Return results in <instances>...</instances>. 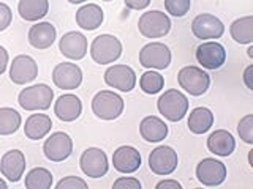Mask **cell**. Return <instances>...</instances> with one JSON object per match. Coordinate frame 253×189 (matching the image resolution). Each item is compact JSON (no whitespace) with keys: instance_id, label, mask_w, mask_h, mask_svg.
Listing matches in <instances>:
<instances>
[{"instance_id":"obj_33","label":"cell","mask_w":253,"mask_h":189,"mask_svg":"<svg viewBox=\"0 0 253 189\" xmlns=\"http://www.w3.org/2000/svg\"><path fill=\"white\" fill-rule=\"evenodd\" d=\"M237 131H239V136L245 144H253V115L252 114L245 115L239 122Z\"/></svg>"},{"instance_id":"obj_14","label":"cell","mask_w":253,"mask_h":189,"mask_svg":"<svg viewBox=\"0 0 253 189\" xmlns=\"http://www.w3.org/2000/svg\"><path fill=\"white\" fill-rule=\"evenodd\" d=\"M38 76L37 62L29 55H18L14 57L10 66V79L18 85L29 84L35 81Z\"/></svg>"},{"instance_id":"obj_6","label":"cell","mask_w":253,"mask_h":189,"mask_svg":"<svg viewBox=\"0 0 253 189\" xmlns=\"http://www.w3.org/2000/svg\"><path fill=\"white\" fill-rule=\"evenodd\" d=\"M138 27L142 36L146 38H162L169 33L171 21L166 13L152 10L144 13L138 21Z\"/></svg>"},{"instance_id":"obj_16","label":"cell","mask_w":253,"mask_h":189,"mask_svg":"<svg viewBox=\"0 0 253 189\" xmlns=\"http://www.w3.org/2000/svg\"><path fill=\"white\" fill-rule=\"evenodd\" d=\"M52 81L62 90H75L83 82V71L75 63H59L52 71Z\"/></svg>"},{"instance_id":"obj_1","label":"cell","mask_w":253,"mask_h":189,"mask_svg":"<svg viewBox=\"0 0 253 189\" xmlns=\"http://www.w3.org/2000/svg\"><path fill=\"white\" fill-rule=\"evenodd\" d=\"M52 99H54V92L46 84H37L27 87L18 96L19 106L26 110H46L51 107Z\"/></svg>"},{"instance_id":"obj_4","label":"cell","mask_w":253,"mask_h":189,"mask_svg":"<svg viewBox=\"0 0 253 189\" xmlns=\"http://www.w3.org/2000/svg\"><path fill=\"white\" fill-rule=\"evenodd\" d=\"M122 54V44L121 41L113 35H98L92 41L90 46V55L95 63L100 65H108V63L116 62Z\"/></svg>"},{"instance_id":"obj_42","label":"cell","mask_w":253,"mask_h":189,"mask_svg":"<svg viewBox=\"0 0 253 189\" xmlns=\"http://www.w3.org/2000/svg\"><path fill=\"white\" fill-rule=\"evenodd\" d=\"M70 3H73V5H76V3H83V2H87V0H68Z\"/></svg>"},{"instance_id":"obj_27","label":"cell","mask_w":253,"mask_h":189,"mask_svg":"<svg viewBox=\"0 0 253 189\" xmlns=\"http://www.w3.org/2000/svg\"><path fill=\"white\" fill-rule=\"evenodd\" d=\"M187 125H188V129L193 134H204L212 128L213 114L208 107H196L190 112Z\"/></svg>"},{"instance_id":"obj_13","label":"cell","mask_w":253,"mask_h":189,"mask_svg":"<svg viewBox=\"0 0 253 189\" xmlns=\"http://www.w3.org/2000/svg\"><path fill=\"white\" fill-rule=\"evenodd\" d=\"M196 177L206 186H218L226 178V167L221 161L206 158L196 165Z\"/></svg>"},{"instance_id":"obj_36","label":"cell","mask_w":253,"mask_h":189,"mask_svg":"<svg viewBox=\"0 0 253 189\" xmlns=\"http://www.w3.org/2000/svg\"><path fill=\"white\" fill-rule=\"evenodd\" d=\"M114 188H131V189H141V183L136 178H119L117 181H114Z\"/></svg>"},{"instance_id":"obj_19","label":"cell","mask_w":253,"mask_h":189,"mask_svg":"<svg viewBox=\"0 0 253 189\" xmlns=\"http://www.w3.org/2000/svg\"><path fill=\"white\" fill-rule=\"evenodd\" d=\"M114 169L121 173H133L141 167V155L134 147H119L113 155Z\"/></svg>"},{"instance_id":"obj_23","label":"cell","mask_w":253,"mask_h":189,"mask_svg":"<svg viewBox=\"0 0 253 189\" xmlns=\"http://www.w3.org/2000/svg\"><path fill=\"white\" fill-rule=\"evenodd\" d=\"M139 132L144 140L147 142H160L168 136V126L162 120V118L149 115L142 118L139 125Z\"/></svg>"},{"instance_id":"obj_2","label":"cell","mask_w":253,"mask_h":189,"mask_svg":"<svg viewBox=\"0 0 253 189\" xmlns=\"http://www.w3.org/2000/svg\"><path fill=\"white\" fill-rule=\"evenodd\" d=\"M158 112L171 122H179L185 117L188 110V99L179 90L165 92L157 101Z\"/></svg>"},{"instance_id":"obj_12","label":"cell","mask_w":253,"mask_h":189,"mask_svg":"<svg viewBox=\"0 0 253 189\" xmlns=\"http://www.w3.org/2000/svg\"><path fill=\"white\" fill-rule=\"evenodd\" d=\"M196 60L206 69H218L226 60V51L217 41L203 43L196 49Z\"/></svg>"},{"instance_id":"obj_11","label":"cell","mask_w":253,"mask_h":189,"mask_svg":"<svg viewBox=\"0 0 253 189\" xmlns=\"http://www.w3.org/2000/svg\"><path fill=\"white\" fill-rule=\"evenodd\" d=\"M192 32L200 39H217L223 35L225 26L217 16L213 14H198L192 22Z\"/></svg>"},{"instance_id":"obj_30","label":"cell","mask_w":253,"mask_h":189,"mask_svg":"<svg viewBox=\"0 0 253 189\" xmlns=\"http://www.w3.org/2000/svg\"><path fill=\"white\" fill-rule=\"evenodd\" d=\"M52 185V173L44 167L32 169L26 177L27 189H49Z\"/></svg>"},{"instance_id":"obj_41","label":"cell","mask_w":253,"mask_h":189,"mask_svg":"<svg viewBox=\"0 0 253 189\" xmlns=\"http://www.w3.org/2000/svg\"><path fill=\"white\" fill-rule=\"evenodd\" d=\"M8 185H6V181H3L2 178H0V189H6Z\"/></svg>"},{"instance_id":"obj_40","label":"cell","mask_w":253,"mask_h":189,"mask_svg":"<svg viewBox=\"0 0 253 189\" xmlns=\"http://www.w3.org/2000/svg\"><path fill=\"white\" fill-rule=\"evenodd\" d=\"M253 71V66H249L247 69H245V74H244V81H245V84H247V87L250 90H253V84L250 82V73Z\"/></svg>"},{"instance_id":"obj_38","label":"cell","mask_w":253,"mask_h":189,"mask_svg":"<svg viewBox=\"0 0 253 189\" xmlns=\"http://www.w3.org/2000/svg\"><path fill=\"white\" fill-rule=\"evenodd\" d=\"M6 65H8V52L3 46H0V74L5 73Z\"/></svg>"},{"instance_id":"obj_31","label":"cell","mask_w":253,"mask_h":189,"mask_svg":"<svg viewBox=\"0 0 253 189\" xmlns=\"http://www.w3.org/2000/svg\"><path fill=\"white\" fill-rule=\"evenodd\" d=\"M139 87L144 93L155 94L162 92V89L165 87V77L160 73H157V71H146L139 79Z\"/></svg>"},{"instance_id":"obj_43","label":"cell","mask_w":253,"mask_h":189,"mask_svg":"<svg viewBox=\"0 0 253 189\" xmlns=\"http://www.w3.org/2000/svg\"><path fill=\"white\" fill-rule=\"evenodd\" d=\"M103 2H111V0H103Z\"/></svg>"},{"instance_id":"obj_29","label":"cell","mask_w":253,"mask_h":189,"mask_svg":"<svg viewBox=\"0 0 253 189\" xmlns=\"http://www.w3.org/2000/svg\"><path fill=\"white\" fill-rule=\"evenodd\" d=\"M21 115L11 107H0V136H10L19 129Z\"/></svg>"},{"instance_id":"obj_21","label":"cell","mask_w":253,"mask_h":189,"mask_svg":"<svg viewBox=\"0 0 253 189\" xmlns=\"http://www.w3.org/2000/svg\"><path fill=\"white\" fill-rule=\"evenodd\" d=\"M55 27L51 22H38L29 30V43L35 49H47L55 41Z\"/></svg>"},{"instance_id":"obj_39","label":"cell","mask_w":253,"mask_h":189,"mask_svg":"<svg viewBox=\"0 0 253 189\" xmlns=\"http://www.w3.org/2000/svg\"><path fill=\"white\" fill-rule=\"evenodd\" d=\"M162 188H172V189H180V183L176 180H165V181H160V183L157 185V189H162Z\"/></svg>"},{"instance_id":"obj_32","label":"cell","mask_w":253,"mask_h":189,"mask_svg":"<svg viewBox=\"0 0 253 189\" xmlns=\"http://www.w3.org/2000/svg\"><path fill=\"white\" fill-rule=\"evenodd\" d=\"M192 6V0H165V8L169 14L182 18L190 11Z\"/></svg>"},{"instance_id":"obj_3","label":"cell","mask_w":253,"mask_h":189,"mask_svg":"<svg viewBox=\"0 0 253 189\" xmlns=\"http://www.w3.org/2000/svg\"><path fill=\"white\" fill-rule=\"evenodd\" d=\"M92 110L101 120H116L124 112V99L114 92H98L92 99Z\"/></svg>"},{"instance_id":"obj_8","label":"cell","mask_w":253,"mask_h":189,"mask_svg":"<svg viewBox=\"0 0 253 189\" xmlns=\"http://www.w3.org/2000/svg\"><path fill=\"white\" fill-rule=\"evenodd\" d=\"M43 152L49 161H54V162L65 161L71 155V152H73V140H71V137L67 132H62V131L54 132L51 134L49 139H46L43 145Z\"/></svg>"},{"instance_id":"obj_7","label":"cell","mask_w":253,"mask_h":189,"mask_svg":"<svg viewBox=\"0 0 253 189\" xmlns=\"http://www.w3.org/2000/svg\"><path fill=\"white\" fill-rule=\"evenodd\" d=\"M139 63L144 68L165 69L171 63V51L163 43H149L139 52Z\"/></svg>"},{"instance_id":"obj_9","label":"cell","mask_w":253,"mask_h":189,"mask_svg":"<svg viewBox=\"0 0 253 189\" xmlns=\"http://www.w3.org/2000/svg\"><path fill=\"white\" fill-rule=\"evenodd\" d=\"M149 167L157 175H171L177 167V153L171 147H157L149 155Z\"/></svg>"},{"instance_id":"obj_18","label":"cell","mask_w":253,"mask_h":189,"mask_svg":"<svg viewBox=\"0 0 253 189\" xmlns=\"http://www.w3.org/2000/svg\"><path fill=\"white\" fill-rule=\"evenodd\" d=\"M59 51L67 59L81 60L87 54V38L79 32H68L60 38Z\"/></svg>"},{"instance_id":"obj_17","label":"cell","mask_w":253,"mask_h":189,"mask_svg":"<svg viewBox=\"0 0 253 189\" xmlns=\"http://www.w3.org/2000/svg\"><path fill=\"white\" fill-rule=\"evenodd\" d=\"M24 170H26V156L19 150L6 152L2 156V159H0V172L11 183H16V181L21 180V177L24 175Z\"/></svg>"},{"instance_id":"obj_5","label":"cell","mask_w":253,"mask_h":189,"mask_svg":"<svg viewBox=\"0 0 253 189\" xmlns=\"http://www.w3.org/2000/svg\"><path fill=\"white\" fill-rule=\"evenodd\" d=\"M177 81L180 89H184L187 93L193 96H201L208 92L211 85L209 74L198 66H184L177 74Z\"/></svg>"},{"instance_id":"obj_22","label":"cell","mask_w":253,"mask_h":189,"mask_svg":"<svg viewBox=\"0 0 253 189\" xmlns=\"http://www.w3.org/2000/svg\"><path fill=\"white\" fill-rule=\"evenodd\" d=\"M208 148L211 153L217 156H229L236 148V140L231 132L217 129L208 137Z\"/></svg>"},{"instance_id":"obj_35","label":"cell","mask_w":253,"mask_h":189,"mask_svg":"<svg viewBox=\"0 0 253 189\" xmlns=\"http://www.w3.org/2000/svg\"><path fill=\"white\" fill-rule=\"evenodd\" d=\"M55 188H57V189H68V188H83V189H85L87 183L84 180L78 178V177H67V178L60 180Z\"/></svg>"},{"instance_id":"obj_34","label":"cell","mask_w":253,"mask_h":189,"mask_svg":"<svg viewBox=\"0 0 253 189\" xmlns=\"http://www.w3.org/2000/svg\"><path fill=\"white\" fill-rule=\"evenodd\" d=\"M11 21H13V13L10 10V6L0 2V32H3L10 27Z\"/></svg>"},{"instance_id":"obj_37","label":"cell","mask_w":253,"mask_h":189,"mask_svg":"<svg viewBox=\"0 0 253 189\" xmlns=\"http://www.w3.org/2000/svg\"><path fill=\"white\" fill-rule=\"evenodd\" d=\"M124 3L130 10H144V8L149 6L150 0H124Z\"/></svg>"},{"instance_id":"obj_10","label":"cell","mask_w":253,"mask_h":189,"mask_svg":"<svg viewBox=\"0 0 253 189\" xmlns=\"http://www.w3.org/2000/svg\"><path fill=\"white\" fill-rule=\"evenodd\" d=\"M79 164H81V170L90 178H101L108 172V156L100 148H87L83 152Z\"/></svg>"},{"instance_id":"obj_25","label":"cell","mask_w":253,"mask_h":189,"mask_svg":"<svg viewBox=\"0 0 253 189\" xmlns=\"http://www.w3.org/2000/svg\"><path fill=\"white\" fill-rule=\"evenodd\" d=\"M51 128H52V122L46 114H32L26 120L24 134L32 140H40L51 131Z\"/></svg>"},{"instance_id":"obj_26","label":"cell","mask_w":253,"mask_h":189,"mask_svg":"<svg viewBox=\"0 0 253 189\" xmlns=\"http://www.w3.org/2000/svg\"><path fill=\"white\" fill-rule=\"evenodd\" d=\"M49 10V2L47 0H19L18 11L24 21L35 22L44 18Z\"/></svg>"},{"instance_id":"obj_15","label":"cell","mask_w":253,"mask_h":189,"mask_svg":"<svg viewBox=\"0 0 253 189\" xmlns=\"http://www.w3.org/2000/svg\"><path fill=\"white\" fill-rule=\"evenodd\" d=\"M105 82L121 92H131L136 85V74L128 65H114L106 69Z\"/></svg>"},{"instance_id":"obj_24","label":"cell","mask_w":253,"mask_h":189,"mask_svg":"<svg viewBox=\"0 0 253 189\" xmlns=\"http://www.w3.org/2000/svg\"><path fill=\"white\" fill-rule=\"evenodd\" d=\"M103 19H105L103 10L95 3H87L76 11V24L84 30L98 29L103 24Z\"/></svg>"},{"instance_id":"obj_28","label":"cell","mask_w":253,"mask_h":189,"mask_svg":"<svg viewBox=\"0 0 253 189\" xmlns=\"http://www.w3.org/2000/svg\"><path fill=\"white\" fill-rule=\"evenodd\" d=\"M229 32H231V36L236 43L250 44L253 41V18L244 16V18L236 19L229 27Z\"/></svg>"},{"instance_id":"obj_20","label":"cell","mask_w":253,"mask_h":189,"mask_svg":"<svg viewBox=\"0 0 253 189\" xmlns=\"http://www.w3.org/2000/svg\"><path fill=\"white\" fill-rule=\"evenodd\" d=\"M54 112L62 122H75L79 118L83 112V102L76 94H62V96L55 101Z\"/></svg>"}]
</instances>
